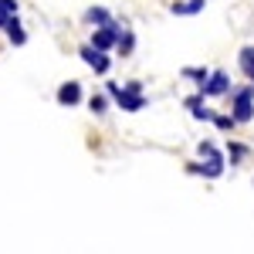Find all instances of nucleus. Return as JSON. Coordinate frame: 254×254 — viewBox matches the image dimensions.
I'll return each mask as SVG.
<instances>
[{"label": "nucleus", "mask_w": 254, "mask_h": 254, "mask_svg": "<svg viewBox=\"0 0 254 254\" xmlns=\"http://www.w3.org/2000/svg\"><path fill=\"white\" fill-rule=\"evenodd\" d=\"M3 27H7V38H10V44H24V41H27V34H24V27L17 24V17H10Z\"/></svg>", "instance_id": "8"}, {"label": "nucleus", "mask_w": 254, "mask_h": 254, "mask_svg": "<svg viewBox=\"0 0 254 254\" xmlns=\"http://www.w3.org/2000/svg\"><path fill=\"white\" fill-rule=\"evenodd\" d=\"M88 20H92V24H98V27H102V24H109V14H105V10H102V7H92V10H88Z\"/></svg>", "instance_id": "14"}, {"label": "nucleus", "mask_w": 254, "mask_h": 254, "mask_svg": "<svg viewBox=\"0 0 254 254\" xmlns=\"http://www.w3.org/2000/svg\"><path fill=\"white\" fill-rule=\"evenodd\" d=\"M14 14H17V3H14V0H0V27L14 17Z\"/></svg>", "instance_id": "12"}, {"label": "nucleus", "mask_w": 254, "mask_h": 254, "mask_svg": "<svg viewBox=\"0 0 254 254\" xmlns=\"http://www.w3.org/2000/svg\"><path fill=\"white\" fill-rule=\"evenodd\" d=\"M200 156H207V163L203 166H190V173H203V176H210V180L224 173V156L217 153L210 142H200Z\"/></svg>", "instance_id": "1"}, {"label": "nucleus", "mask_w": 254, "mask_h": 254, "mask_svg": "<svg viewBox=\"0 0 254 254\" xmlns=\"http://www.w3.org/2000/svg\"><path fill=\"white\" fill-rule=\"evenodd\" d=\"M241 68H244V75L251 78V88H254V48H244V51H241Z\"/></svg>", "instance_id": "10"}, {"label": "nucleus", "mask_w": 254, "mask_h": 254, "mask_svg": "<svg viewBox=\"0 0 254 254\" xmlns=\"http://www.w3.org/2000/svg\"><path fill=\"white\" fill-rule=\"evenodd\" d=\"M116 38H119V27L109 20V24H102L95 34H92V48H98V51H109V48L116 44Z\"/></svg>", "instance_id": "4"}, {"label": "nucleus", "mask_w": 254, "mask_h": 254, "mask_svg": "<svg viewBox=\"0 0 254 254\" xmlns=\"http://www.w3.org/2000/svg\"><path fill=\"white\" fill-rule=\"evenodd\" d=\"M58 102H61V105H78V102H81L78 81H68V85H61V88H58Z\"/></svg>", "instance_id": "7"}, {"label": "nucleus", "mask_w": 254, "mask_h": 254, "mask_svg": "<svg viewBox=\"0 0 254 254\" xmlns=\"http://www.w3.org/2000/svg\"><path fill=\"white\" fill-rule=\"evenodd\" d=\"M251 98H254V88H241L234 95V122H251V116H254Z\"/></svg>", "instance_id": "3"}, {"label": "nucleus", "mask_w": 254, "mask_h": 254, "mask_svg": "<svg viewBox=\"0 0 254 254\" xmlns=\"http://www.w3.org/2000/svg\"><path fill=\"white\" fill-rule=\"evenodd\" d=\"M88 105H92V112H105V105H109V102H105L102 95H95L92 102H88Z\"/></svg>", "instance_id": "15"}, {"label": "nucleus", "mask_w": 254, "mask_h": 254, "mask_svg": "<svg viewBox=\"0 0 254 254\" xmlns=\"http://www.w3.org/2000/svg\"><path fill=\"white\" fill-rule=\"evenodd\" d=\"M132 44H136V41H132V34H129V31H126V34H119V38H116V48L122 51V55H129V51H132Z\"/></svg>", "instance_id": "13"}, {"label": "nucleus", "mask_w": 254, "mask_h": 254, "mask_svg": "<svg viewBox=\"0 0 254 254\" xmlns=\"http://www.w3.org/2000/svg\"><path fill=\"white\" fill-rule=\"evenodd\" d=\"M109 95L119 102V109H126V112H139L142 105H146V98L132 92V88H122V85H109Z\"/></svg>", "instance_id": "2"}, {"label": "nucleus", "mask_w": 254, "mask_h": 254, "mask_svg": "<svg viewBox=\"0 0 254 254\" xmlns=\"http://www.w3.org/2000/svg\"><path fill=\"white\" fill-rule=\"evenodd\" d=\"M200 92H203V95H224V92H227V75H224V71L207 75V81L200 85Z\"/></svg>", "instance_id": "5"}, {"label": "nucleus", "mask_w": 254, "mask_h": 254, "mask_svg": "<svg viewBox=\"0 0 254 254\" xmlns=\"http://www.w3.org/2000/svg\"><path fill=\"white\" fill-rule=\"evenodd\" d=\"M203 7H207V0H187V3H173V14H196Z\"/></svg>", "instance_id": "11"}, {"label": "nucleus", "mask_w": 254, "mask_h": 254, "mask_svg": "<svg viewBox=\"0 0 254 254\" xmlns=\"http://www.w3.org/2000/svg\"><path fill=\"white\" fill-rule=\"evenodd\" d=\"M81 58L88 61L98 75H105V71H109V58H105V51H98V48H92V44H88V48H81Z\"/></svg>", "instance_id": "6"}, {"label": "nucleus", "mask_w": 254, "mask_h": 254, "mask_svg": "<svg viewBox=\"0 0 254 254\" xmlns=\"http://www.w3.org/2000/svg\"><path fill=\"white\" fill-rule=\"evenodd\" d=\"M187 109L193 112V119H214V112H210V109H203V102H200V95L187 98Z\"/></svg>", "instance_id": "9"}, {"label": "nucleus", "mask_w": 254, "mask_h": 254, "mask_svg": "<svg viewBox=\"0 0 254 254\" xmlns=\"http://www.w3.org/2000/svg\"><path fill=\"white\" fill-rule=\"evenodd\" d=\"M214 122H217V126H220V129H231V126H234V119H227V116H217Z\"/></svg>", "instance_id": "16"}]
</instances>
